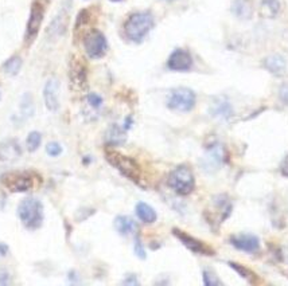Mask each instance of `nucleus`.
I'll list each match as a JSON object with an SVG mask.
<instances>
[{
	"instance_id": "nucleus-26",
	"label": "nucleus",
	"mask_w": 288,
	"mask_h": 286,
	"mask_svg": "<svg viewBox=\"0 0 288 286\" xmlns=\"http://www.w3.org/2000/svg\"><path fill=\"white\" fill-rule=\"evenodd\" d=\"M86 101H88V103L93 108V109H100L101 105H103V98H101L99 94H94V93L89 94Z\"/></svg>"
},
{
	"instance_id": "nucleus-17",
	"label": "nucleus",
	"mask_w": 288,
	"mask_h": 286,
	"mask_svg": "<svg viewBox=\"0 0 288 286\" xmlns=\"http://www.w3.org/2000/svg\"><path fill=\"white\" fill-rule=\"evenodd\" d=\"M265 69L275 76H283L287 70V62L281 55H271L264 61Z\"/></svg>"
},
{
	"instance_id": "nucleus-27",
	"label": "nucleus",
	"mask_w": 288,
	"mask_h": 286,
	"mask_svg": "<svg viewBox=\"0 0 288 286\" xmlns=\"http://www.w3.org/2000/svg\"><path fill=\"white\" fill-rule=\"evenodd\" d=\"M204 283L205 285H221V281H219L217 277H215L211 271L205 270L204 271Z\"/></svg>"
},
{
	"instance_id": "nucleus-18",
	"label": "nucleus",
	"mask_w": 288,
	"mask_h": 286,
	"mask_svg": "<svg viewBox=\"0 0 288 286\" xmlns=\"http://www.w3.org/2000/svg\"><path fill=\"white\" fill-rule=\"evenodd\" d=\"M115 227L121 235H130L136 230V223L130 217L120 215L115 219Z\"/></svg>"
},
{
	"instance_id": "nucleus-35",
	"label": "nucleus",
	"mask_w": 288,
	"mask_h": 286,
	"mask_svg": "<svg viewBox=\"0 0 288 286\" xmlns=\"http://www.w3.org/2000/svg\"><path fill=\"white\" fill-rule=\"evenodd\" d=\"M166 2H171V0H166Z\"/></svg>"
},
{
	"instance_id": "nucleus-12",
	"label": "nucleus",
	"mask_w": 288,
	"mask_h": 286,
	"mask_svg": "<svg viewBox=\"0 0 288 286\" xmlns=\"http://www.w3.org/2000/svg\"><path fill=\"white\" fill-rule=\"evenodd\" d=\"M43 98L49 111L57 112L59 109V82L57 78H50L43 89Z\"/></svg>"
},
{
	"instance_id": "nucleus-30",
	"label": "nucleus",
	"mask_w": 288,
	"mask_h": 286,
	"mask_svg": "<svg viewBox=\"0 0 288 286\" xmlns=\"http://www.w3.org/2000/svg\"><path fill=\"white\" fill-rule=\"evenodd\" d=\"M10 281V275L6 270H0V285H7Z\"/></svg>"
},
{
	"instance_id": "nucleus-20",
	"label": "nucleus",
	"mask_w": 288,
	"mask_h": 286,
	"mask_svg": "<svg viewBox=\"0 0 288 286\" xmlns=\"http://www.w3.org/2000/svg\"><path fill=\"white\" fill-rule=\"evenodd\" d=\"M108 141L112 145H120L125 141V128H120L117 125L111 126V129L108 130Z\"/></svg>"
},
{
	"instance_id": "nucleus-24",
	"label": "nucleus",
	"mask_w": 288,
	"mask_h": 286,
	"mask_svg": "<svg viewBox=\"0 0 288 286\" xmlns=\"http://www.w3.org/2000/svg\"><path fill=\"white\" fill-rule=\"evenodd\" d=\"M280 10V4L277 0H263V11L267 16H275Z\"/></svg>"
},
{
	"instance_id": "nucleus-14",
	"label": "nucleus",
	"mask_w": 288,
	"mask_h": 286,
	"mask_svg": "<svg viewBox=\"0 0 288 286\" xmlns=\"http://www.w3.org/2000/svg\"><path fill=\"white\" fill-rule=\"evenodd\" d=\"M223 161V148L219 144L211 145L206 155L204 156V164L206 171H215L221 167Z\"/></svg>"
},
{
	"instance_id": "nucleus-4",
	"label": "nucleus",
	"mask_w": 288,
	"mask_h": 286,
	"mask_svg": "<svg viewBox=\"0 0 288 286\" xmlns=\"http://www.w3.org/2000/svg\"><path fill=\"white\" fill-rule=\"evenodd\" d=\"M2 183L11 192H26L41 183V176L31 171L8 172L2 177Z\"/></svg>"
},
{
	"instance_id": "nucleus-11",
	"label": "nucleus",
	"mask_w": 288,
	"mask_h": 286,
	"mask_svg": "<svg viewBox=\"0 0 288 286\" xmlns=\"http://www.w3.org/2000/svg\"><path fill=\"white\" fill-rule=\"evenodd\" d=\"M167 66L173 72H187L191 69L193 58L188 51L183 49H177L170 55Z\"/></svg>"
},
{
	"instance_id": "nucleus-25",
	"label": "nucleus",
	"mask_w": 288,
	"mask_h": 286,
	"mask_svg": "<svg viewBox=\"0 0 288 286\" xmlns=\"http://www.w3.org/2000/svg\"><path fill=\"white\" fill-rule=\"evenodd\" d=\"M46 152L49 156L51 157H57L59 156L62 153V147L59 142H55V141H51L46 145Z\"/></svg>"
},
{
	"instance_id": "nucleus-22",
	"label": "nucleus",
	"mask_w": 288,
	"mask_h": 286,
	"mask_svg": "<svg viewBox=\"0 0 288 286\" xmlns=\"http://www.w3.org/2000/svg\"><path fill=\"white\" fill-rule=\"evenodd\" d=\"M20 67H22V59L19 57H12L11 59H8L4 65V70L10 74V76H16L19 73Z\"/></svg>"
},
{
	"instance_id": "nucleus-6",
	"label": "nucleus",
	"mask_w": 288,
	"mask_h": 286,
	"mask_svg": "<svg viewBox=\"0 0 288 286\" xmlns=\"http://www.w3.org/2000/svg\"><path fill=\"white\" fill-rule=\"evenodd\" d=\"M194 105H196V94L187 88L175 89L167 99V106L177 112H190Z\"/></svg>"
},
{
	"instance_id": "nucleus-32",
	"label": "nucleus",
	"mask_w": 288,
	"mask_h": 286,
	"mask_svg": "<svg viewBox=\"0 0 288 286\" xmlns=\"http://www.w3.org/2000/svg\"><path fill=\"white\" fill-rule=\"evenodd\" d=\"M8 252H10V248H8L7 244H6V243H0V260L7 256Z\"/></svg>"
},
{
	"instance_id": "nucleus-23",
	"label": "nucleus",
	"mask_w": 288,
	"mask_h": 286,
	"mask_svg": "<svg viewBox=\"0 0 288 286\" xmlns=\"http://www.w3.org/2000/svg\"><path fill=\"white\" fill-rule=\"evenodd\" d=\"M42 142V134L39 133V132H31L28 134V137H27V149L30 151V152H34L37 149L39 148V145Z\"/></svg>"
},
{
	"instance_id": "nucleus-8",
	"label": "nucleus",
	"mask_w": 288,
	"mask_h": 286,
	"mask_svg": "<svg viewBox=\"0 0 288 286\" xmlns=\"http://www.w3.org/2000/svg\"><path fill=\"white\" fill-rule=\"evenodd\" d=\"M84 46L86 54L93 59H99V58L104 57L108 50L107 39L100 31L97 30H93L86 34L84 39Z\"/></svg>"
},
{
	"instance_id": "nucleus-31",
	"label": "nucleus",
	"mask_w": 288,
	"mask_h": 286,
	"mask_svg": "<svg viewBox=\"0 0 288 286\" xmlns=\"http://www.w3.org/2000/svg\"><path fill=\"white\" fill-rule=\"evenodd\" d=\"M280 171H281V175H283V176H287V177H288V156L285 157L284 161L281 163Z\"/></svg>"
},
{
	"instance_id": "nucleus-19",
	"label": "nucleus",
	"mask_w": 288,
	"mask_h": 286,
	"mask_svg": "<svg viewBox=\"0 0 288 286\" xmlns=\"http://www.w3.org/2000/svg\"><path fill=\"white\" fill-rule=\"evenodd\" d=\"M136 215L144 223H154L156 221V212L147 203H138V206H136Z\"/></svg>"
},
{
	"instance_id": "nucleus-1",
	"label": "nucleus",
	"mask_w": 288,
	"mask_h": 286,
	"mask_svg": "<svg viewBox=\"0 0 288 286\" xmlns=\"http://www.w3.org/2000/svg\"><path fill=\"white\" fill-rule=\"evenodd\" d=\"M105 157L121 175L125 176L127 179L132 180L134 183L143 186L142 169H140V165L134 159L124 156V155H121L117 151H113V149H107Z\"/></svg>"
},
{
	"instance_id": "nucleus-9",
	"label": "nucleus",
	"mask_w": 288,
	"mask_h": 286,
	"mask_svg": "<svg viewBox=\"0 0 288 286\" xmlns=\"http://www.w3.org/2000/svg\"><path fill=\"white\" fill-rule=\"evenodd\" d=\"M173 233L174 235L181 240L182 243H183L190 252L194 253V254H198V256H213V254H214V250H213L210 246H208V244L204 243V242H201V240H198L197 238L191 237V235H188L187 233H184L182 230L174 229Z\"/></svg>"
},
{
	"instance_id": "nucleus-10",
	"label": "nucleus",
	"mask_w": 288,
	"mask_h": 286,
	"mask_svg": "<svg viewBox=\"0 0 288 286\" xmlns=\"http://www.w3.org/2000/svg\"><path fill=\"white\" fill-rule=\"evenodd\" d=\"M43 16H45V8L39 2H35L31 6L30 19L27 22V30H26V39L28 42L34 41L35 37L38 35L41 26H42Z\"/></svg>"
},
{
	"instance_id": "nucleus-2",
	"label": "nucleus",
	"mask_w": 288,
	"mask_h": 286,
	"mask_svg": "<svg viewBox=\"0 0 288 286\" xmlns=\"http://www.w3.org/2000/svg\"><path fill=\"white\" fill-rule=\"evenodd\" d=\"M20 222L28 230H38L43 223V206L38 199L26 198L18 207Z\"/></svg>"
},
{
	"instance_id": "nucleus-29",
	"label": "nucleus",
	"mask_w": 288,
	"mask_h": 286,
	"mask_svg": "<svg viewBox=\"0 0 288 286\" xmlns=\"http://www.w3.org/2000/svg\"><path fill=\"white\" fill-rule=\"evenodd\" d=\"M279 95H280L281 101H283L285 105H288V85H284V86L280 89V93H279Z\"/></svg>"
},
{
	"instance_id": "nucleus-13",
	"label": "nucleus",
	"mask_w": 288,
	"mask_h": 286,
	"mask_svg": "<svg viewBox=\"0 0 288 286\" xmlns=\"http://www.w3.org/2000/svg\"><path fill=\"white\" fill-rule=\"evenodd\" d=\"M232 244L238 250L245 253H256L260 248V240L258 237L250 234H237L231 238Z\"/></svg>"
},
{
	"instance_id": "nucleus-34",
	"label": "nucleus",
	"mask_w": 288,
	"mask_h": 286,
	"mask_svg": "<svg viewBox=\"0 0 288 286\" xmlns=\"http://www.w3.org/2000/svg\"><path fill=\"white\" fill-rule=\"evenodd\" d=\"M112 2H120V0H112Z\"/></svg>"
},
{
	"instance_id": "nucleus-33",
	"label": "nucleus",
	"mask_w": 288,
	"mask_h": 286,
	"mask_svg": "<svg viewBox=\"0 0 288 286\" xmlns=\"http://www.w3.org/2000/svg\"><path fill=\"white\" fill-rule=\"evenodd\" d=\"M124 283H130V285H136V283H139L138 282V279H136V277H135V275H131V277H128L127 279H125V281H124Z\"/></svg>"
},
{
	"instance_id": "nucleus-28",
	"label": "nucleus",
	"mask_w": 288,
	"mask_h": 286,
	"mask_svg": "<svg viewBox=\"0 0 288 286\" xmlns=\"http://www.w3.org/2000/svg\"><path fill=\"white\" fill-rule=\"evenodd\" d=\"M135 253H136V256H138L139 258H142V260L146 258V252H144V248H143L142 242L139 239L135 240Z\"/></svg>"
},
{
	"instance_id": "nucleus-7",
	"label": "nucleus",
	"mask_w": 288,
	"mask_h": 286,
	"mask_svg": "<svg viewBox=\"0 0 288 286\" xmlns=\"http://www.w3.org/2000/svg\"><path fill=\"white\" fill-rule=\"evenodd\" d=\"M69 78H70V88L74 92H81L86 88L88 84V69L85 65L84 59L73 57L70 61L69 67Z\"/></svg>"
},
{
	"instance_id": "nucleus-21",
	"label": "nucleus",
	"mask_w": 288,
	"mask_h": 286,
	"mask_svg": "<svg viewBox=\"0 0 288 286\" xmlns=\"http://www.w3.org/2000/svg\"><path fill=\"white\" fill-rule=\"evenodd\" d=\"M233 12L238 18L248 19L250 16V7L245 0H236L235 4H233Z\"/></svg>"
},
{
	"instance_id": "nucleus-3",
	"label": "nucleus",
	"mask_w": 288,
	"mask_h": 286,
	"mask_svg": "<svg viewBox=\"0 0 288 286\" xmlns=\"http://www.w3.org/2000/svg\"><path fill=\"white\" fill-rule=\"evenodd\" d=\"M154 26V18L150 12H136L128 18L124 24V31L132 42H142Z\"/></svg>"
},
{
	"instance_id": "nucleus-15",
	"label": "nucleus",
	"mask_w": 288,
	"mask_h": 286,
	"mask_svg": "<svg viewBox=\"0 0 288 286\" xmlns=\"http://www.w3.org/2000/svg\"><path fill=\"white\" fill-rule=\"evenodd\" d=\"M210 113L215 119L228 120L233 115V108H232L231 102L227 98H218L215 99L214 103H213Z\"/></svg>"
},
{
	"instance_id": "nucleus-16",
	"label": "nucleus",
	"mask_w": 288,
	"mask_h": 286,
	"mask_svg": "<svg viewBox=\"0 0 288 286\" xmlns=\"http://www.w3.org/2000/svg\"><path fill=\"white\" fill-rule=\"evenodd\" d=\"M22 155L19 144L15 140H8L0 144V160L10 161L15 160Z\"/></svg>"
},
{
	"instance_id": "nucleus-5",
	"label": "nucleus",
	"mask_w": 288,
	"mask_h": 286,
	"mask_svg": "<svg viewBox=\"0 0 288 286\" xmlns=\"http://www.w3.org/2000/svg\"><path fill=\"white\" fill-rule=\"evenodd\" d=\"M167 184L174 192L179 195H188L194 190L196 180L190 168L186 165H179L170 173Z\"/></svg>"
}]
</instances>
